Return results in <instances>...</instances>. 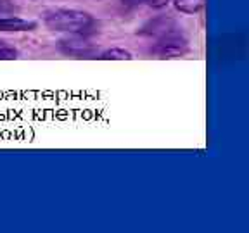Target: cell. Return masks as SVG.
Listing matches in <instances>:
<instances>
[{"label":"cell","mask_w":249,"mask_h":233,"mask_svg":"<svg viewBox=\"0 0 249 233\" xmlns=\"http://www.w3.org/2000/svg\"><path fill=\"white\" fill-rule=\"evenodd\" d=\"M82 33H73V36L64 38L61 42V49L64 54L71 55H87L93 50L92 43H89L85 38H82Z\"/></svg>","instance_id":"277c9868"},{"label":"cell","mask_w":249,"mask_h":233,"mask_svg":"<svg viewBox=\"0 0 249 233\" xmlns=\"http://www.w3.org/2000/svg\"><path fill=\"white\" fill-rule=\"evenodd\" d=\"M99 59L101 61H130L132 57V54H130L128 50H124V49H109V50L102 52L101 55H99Z\"/></svg>","instance_id":"52a82bcc"},{"label":"cell","mask_w":249,"mask_h":233,"mask_svg":"<svg viewBox=\"0 0 249 233\" xmlns=\"http://www.w3.org/2000/svg\"><path fill=\"white\" fill-rule=\"evenodd\" d=\"M36 28L35 21H28L18 16H0V31L18 33V31H33Z\"/></svg>","instance_id":"5b68a950"},{"label":"cell","mask_w":249,"mask_h":233,"mask_svg":"<svg viewBox=\"0 0 249 233\" xmlns=\"http://www.w3.org/2000/svg\"><path fill=\"white\" fill-rule=\"evenodd\" d=\"M187 50H189V43L180 35L178 30L158 38L154 49H152V52H154L156 55H160V57H163V59L180 57V55H183Z\"/></svg>","instance_id":"7a4b0ae2"},{"label":"cell","mask_w":249,"mask_h":233,"mask_svg":"<svg viewBox=\"0 0 249 233\" xmlns=\"http://www.w3.org/2000/svg\"><path fill=\"white\" fill-rule=\"evenodd\" d=\"M12 59H18V50L7 42L0 40V61H12Z\"/></svg>","instance_id":"ba28073f"},{"label":"cell","mask_w":249,"mask_h":233,"mask_svg":"<svg viewBox=\"0 0 249 233\" xmlns=\"http://www.w3.org/2000/svg\"><path fill=\"white\" fill-rule=\"evenodd\" d=\"M170 2L171 0H145V4L152 9H163V7H166Z\"/></svg>","instance_id":"9c48e42d"},{"label":"cell","mask_w":249,"mask_h":233,"mask_svg":"<svg viewBox=\"0 0 249 233\" xmlns=\"http://www.w3.org/2000/svg\"><path fill=\"white\" fill-rule=\"evenodd\" d=\"M173 5L182 14H197L204 7V0H173Z\"/></svg>","instance_id":"8992f818"},{"label":"cell","mask_w":249,"mask_h":233,"mask_svg":"<svg viewBox=\"0 0 249 233\" xmlns=\"http://www.w3.org/2000/svg\"><path fill=\"white\" fill-rule=\"evenodd\" d=\"M43 23L49 30L62 33H83L93 24V17L85 11L78 9H52L45 12Z\"/></svg>","instance_id":"6da1fadb"},{"label":"cell","mask_w":249,"mask_h":233,"mask_svg":"<svg viewBox=\"0 0 249 233\" xmlns=\"http://www.w3.org/2000/svg\"><path fill=\"white\" fill-rule=\"evenodd\" d=\"M177 23L171 17H166V16H160V17H154V19L147 21V23L142 26L140 33L147 36H154V38H161V36L168 35V33H173L177 31Z\"/></svg>","instance_id":"3957f363"},{"label":"cell","mask_w":249,"mask_h":233,"mask_svg":"<svg viewBox=\"0 0 249 233\" xmlns=\"http://www.w3.org/2000/svg\"><path fill=\"white\" fill-rule=\"evenodd\" d=\"M121 2H124L126 5H140V4H144L145 0H121Z\"/></svg>","instance_id":"30bf717a"}]
</instances>
